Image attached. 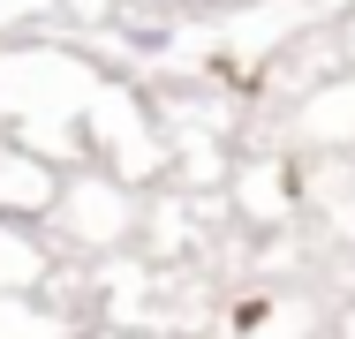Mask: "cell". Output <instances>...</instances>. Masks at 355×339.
<instances>
[]
</instances>
